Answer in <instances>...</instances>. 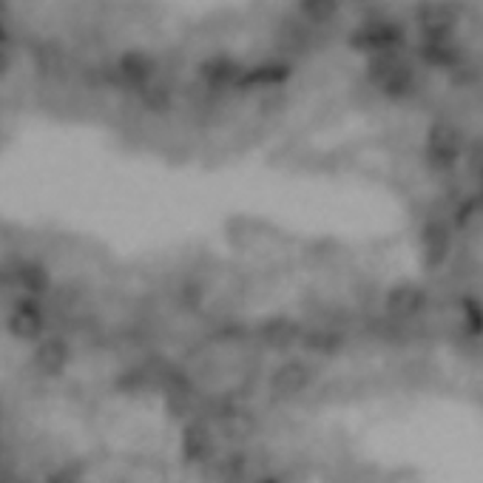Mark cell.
<instances>
[{"label":"cell","instance_id":"cell-1","mask_svg":"<svg viewBox=\"0 0 483 483\" xmlns=\"http://www.w3.org/2000/svg\"><path fill=\"white\" fill-rule=\"evenodd\" d=\"M367 74L387 97L398 99V97H407V94L415 91V65L398 55V48H392V52L373 55Z\"/></svg>","mask_w":483,"mask_h":483},{"label":"cell","instance_id":"cell-2","mask_svg":"<svg viewBox=\"0 0 483 483\" xmlns=\"http://www.w3.org/2000/svg\"><path fill=\"white\" fill-rule=\"evenodd\" d=\"M427 157L432 165L441 168H453V165L466 157V137L463 131L446 120H438L427 134Z\"/></svg>","mask_w":483,"mask_h":483},{"label":"cell","instance_id":"cell-3","mask_svg":"<svg viewBox=\"0 0 483 483\" xmlns=\"http://www.w3.org/2000/svg\"><path fill=\"white\" fill-rule=\"evenodd\" d=\"M427 307H429V293L427 288L415 285V281H401V285L390 288L384 296V310L392 322H412L424 315Z\"/></svg>","mask_w":483,"mask_h":483},{"label":"cell","instance_id":"cell-4","mask_svg":"<svg viewBox=\"0 0 483 483\" xmlns=\"http://www.w3.org/2000/svg\"><path fill=\"white\" fill-rule=\"evenodd\" d=\"M404 40V31L392 21H364L356 31H353V43L356 48H364V52H392Z\"/></svg>","mask_w":483,"mask_h":483},{"label":"cell","instance_id":"cell-5","mask_svg":"<svg viewBox=\"0 0 483 483\" xmlns=\"http://www.w3.org/2000/svg\"><path fill=\"white\" fill-rule=\"evenodd\" d=\"M315 378V367L305 358H288L281 361L271 375V390L281 398H296L302 395Z\"/></svg>","mask_w":483,"mask_h":483},{"label":"cell","instance_id":"cell-6","mask_svg":"<svg viewBox=\"0 0 483 483\" xmlns=\"http://www.w3.org/2000/svg\"><path fill=\"white\" fill-rule=\"evenodd\" d=\"M6 330L18 341H40L46 330V313L40 310L35 298H23V302H18L9 310Z\"/></svg>","mask_w":483,"mask_h":483},{"label":"cell","instance_id":"cell-7","mask_svg":"<svg viewBox=\"0 0 483 483\" xmlns=\"http://www.w3.org/2000/svg\"><path fill=\"white\" fill-rule=\"evenodd\" d=\"M421 251H424L427 268L438 271L441 264L449 259V251H453V228L441 220H429L421 228Z\"/></svg>","mask_w":483,"mask_h":483},{"label":"cell","instance_id":"cell-8","mask_svg":"<svg viewBox=\"0 0 483 483\" xmlns=\"http://www.w3.org/2000/svg\"><path fill=\"white\" fill-rule=\"evenodd\" d=\"M72 361V344L63 336H46L38 341L35 353H31V364L43 375H60Z\"/></svg>","mask_w":483,"mask_h":483},{"label":"cell","instance_id":"cell-9","mask_svg":"<svg viewBox=\"0 0 483 483\" xmlns=\"http://www.w3.org/2000/svg\"><path fill=\"white\" fill-rule=\"evenodd\" d=\"M302 332L305 327L296 319H290V315H273V319H268L259 327L256 339L268 349H290L296 344H302Z\"/></svg>","mask_w":483,"mask_h":483},{"label":"cell","instance_id":"cell-10","mask_svg":"<svg viewBox=\"0 0 483 483\" xmlns=\"http://www.w3.org/2000/svg\"><path fill=\"white\" fill-rule=\"evenodd\" d=\"M116 74H120L128 86L145 89L148 82H154L157 77V60L145 52H123L116 60Z\"/></svg>","mask_w":483,"mask_h":483},{"label":"cell","instance_id":"cell-11","mask_svg":"<svg viewBox=\"0 0 483 483\" xmlns=\"http://www.w3.org/2000/svg\"><path fill=\"white\" fill-rule=\"evenodd\" d=\"M199 74H203V80L211 89H225V86H233V82H239L245 69L239 60H233L228 55H213L199 63Z\"/></svg>","mask_w":483,"mask_h":483},{"label":"cell","instance_id":"cell-12","mask_svg":"<svg viewBox=\"0 0 483 483\" xmlns=\"http://www.w3.org/2000/svg\"><path fill=\"white\" fill-rule=\"evenodd\" d=\"M213 453V429L208 421H191L182 432V455L188 461H205Z\"/></svg>","mask_w":483,"mask_h":483},{"label":"cell","instance_id":"cell-13","mask_svg":"<svg viewBox=\"0 0 483 483\" xmlns=\"http://www.w3.org/2000/svg\"><path fill=\"white\" fill-rule=\"evenodd\" d=\"M288 74H290V63L268 60V63L256 65V69H247L239 82H242V86H256V82H259L262 89H279L281 82L288 80Z\"/></svg>","mask_w":483,"mask_h":483},{"label":"cell","instance_id":"cell-14","mask_svg":"<svg viewBox=\"0 0 483 483\" xmlns=\"http://www.w3.org/2000/svg\"><path fill=\"white\" fill-rule=\"evenodd\" d=\"M461 9L458 6H424L421 9V21H424V29L429 38H444L449 35V29L455 26Z\"/></svg>","mask_w":483,"mask_h":483},{"label":"cell","instance_id":"cell-15","mask_svg":"<svg viewBox=\"0 0 483 483\" xmlns=\"http://www.w3.org/2000/svg\"><path fill=\"white\" fill-rule=\"evenodd\" d=\"M302 344L310 349V353L332 356V353H339V349L344 347V336H341L339 330L319 327V330H307V332H302Z\"/></svg>","mask_w":483,"mask_h":483},{"label":"cell","instance_id":"cell-16","mask_svg":"<svg viewBox=\"0 0 483 483\" xmlns=\"http://www.w3.org/2000/svg\"><path fill=\"white\" fill-rule=\"evenodd\" d=\"M18 281L29 293V298L43 296V293H48V288H52V276H48V271L40 262H23L18 268Z\"/></svg>","mask_w":483,"mask_h":483},{"label":"cell","instance_id":"cell-17","mask_svg":"<svg viewBox=\"0 0 483 483\" xmlns=\"http://www.w3.org/2000/svg\"><path fill=\"white\" fill-rule=\"evenodd\" d=\"M296 12L302 14L310 26H324L336 21L341 9L339 4H332V0H310V4H298Z\"/></svg>","mask_w":483,"mask_h":483},{"label":"cell","instance_id":"cell-18","mask_svg":"<svg viewBox=\"0 0 483 483\" xmlns=\"http://www.w3.org/2000/svg\"><path fill=\"white\" fill-rule=\"evenodd\" d=\"M142 91V106L148 111H154V114H162V111H168L171 108V89L168 86H162V82H148Z\"/></svg>","mask_w":483,"mask_h":483},{"label":"cell","instance_id":"cell-19","mask_svg":"<svg viewBox=\"0 0 483 483\" xmlns=\"http://www.w3.org/2000/svg\"><path fill=\"white\" fill-rule=\"evenodd\" d=\"M6 69H9V55L4 52V48H0V77L6 74Z\"/></svg>","mask_w":483,"mask_h":483},{"label":"cell","instance_id":"cell-20","mask_svg":"<svg viewBox=\"0 0 483 483\" xmlns=\"http://www.w3.org/2000/svg\"><path fill=\"white\" fill-rule=\"evenodd\" d=\"M256 483H279L276 478H262V480H256Z\"/></svg>","mask_w":483,"mask_h":483}]
</instances>
